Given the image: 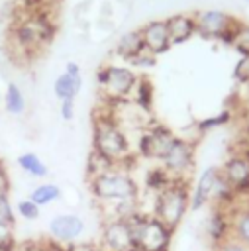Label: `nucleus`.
<instances>
[{
    "instance_id": "9",
    "label": "nucleus",
    "mask_w": 249,
    "mask_h": 251,
    "mask_svg": "<svg viewBox=\"0 0 249 251\" xmlns=\"http://www.w3.org/2000/svg\"><path fill=\"white\" fill-rule=\"evenodd\" d=\"M100 247L106 251H131L133 235L125 220H104L100 231Z\"/></svg>"
},
{
    "instance_id": "13",
    "label": "nucleus",
    "mask_w": 249,
    "mask_h": 251,
    "mask_svg": "<svg viewBox=\"0 0 249 251\" xmlns=\"http://www.w3.org/2000/svg\"><path fill=\"white\" fill-rule=\"evenodd\" d=\"M141 31V37H143V45L149 53H153L155 57L157 55H163L171 49V41H169V33H167V25H165V20H153V22H147L145 25L139 27Z\"/></svg>"
},
{
    "instance_id": "24",
    "label": "nucleus",
    "mask_w": 249,
    "mask_h": 251,
    "mask_svg": "<svg viewBox=\"0 0 249 251\" xmlns=\"http://www.w3.org/2000/svg\"><path fill=\"white\" fill-rule=\"evenodd\" d=\"M27 198L33 200L39 208L41 206H49V204H53L55 200L61 198V188L55 182H43V184H37Z\"/></svg>"
},
{
    "instance_id": "6",
    "label": "nucleus",
    "mask_w": 249,
    "mask_h": 251,
    "mask_svg": "<svg viewBox=\"0 0 249 251\" xmlns=\"http://www.w3.org/2000/svg\"><path fill=\"white\" fill-rule=\"evenodd\" d=\"M137 76L139 75H135V71L131 67L110 63V65H104L98 69L96 82H98L106 102H116V100H125L133 92Z\"/></svg>"
},
{
    "instance_id": "35",
    "label": "nucleus",
    "mask_w": 249,
    "mask_h": 251,
    "mask_svg": "<svg viewBox=\"0 0 249 251\" xmlns=\"http://www.w3.org/2000/svg\"><path fill=\"white\" fill-rule=\"evenodd\" d=\"M41 251H67V247L61 245V243H57V241H47V243H43V249Z\"/></svg>"
},
{
    "instance_id": "32",
    "label": "nucleus",
    "mask_w": 249,
    "mask_h": 251,
    "mask_svg": "<svg viewBox=\"0 0 249 251\" xmlns=\"http://www.w3.org/2000/svg\"><path fill=\"white\" fill-rule=\"evenodd\" d=\"M59 112H61V118L65 122H71L75 118V100H61Z\"/></svg>"
},
{
    "instance_id": "29",
    "label": "nucleus",
    "mask_w": 249,
    "mask_h": 251,
    "mask_svg": "<svg viewBox=\"0 0 249 251\" xmlns=\"http://www.w3.org/2000/svg\"><path fill=\"white\" fill-rule=\"evenodd\" d=\"M233 47L237 49L239 55H249V25H241L235 39H233Z\"/></svg>"
},
{
    "instance_id": "23",
    "label": "nucleus",
    "mask_w": 249,
    "mask_h": 251,
    "mask_svg": "<svg viewBox=\"0 0 249 251\" xmlns=\"http://www.w3.org/2000/svg\"><path fill=\"white\" fill-rule=\"evenodd\" d=\"M4 108L12 116H22L25 112V96L22 88L16 82H8L6 92H4Z\"/></svg>"
},
{
    "instance_id": "25",
    "label": "nucleus",
    "mask_w": 249,
    "mask_h": 251,
    "mask_svg": "<svg viewBox=\"0 0 249 251\" xmlns=\"http://www.w3.org/2000/svg\"><path fill=\"white\" fill-rule=\"evenodd\" d=\"M114 167H116V165H114L110 159H106L104 155H100L98 151L92 149V151L88 153V157H86V180L96 178V176H100V175L112 171Z\"/></svg>"
},
{
    "instance_id": "15",
    "label": "nucleus",
    "mask_w": 249,
    "mask_h": 251,
    "mask_svg": "<svg viewBox=\"0 0 249 251\" xmlns=\"http://www.w3.org/2000/svg\"><path fill=\"white\" fill-rule=\"evenodd\" d=\"M206 235L214 247L227 241L231 237V212L225 208L214 206V210L206 222Z\"/></svg>"
},
{
    "instance_id": "34",
    "label": "nucleus",
    "mask_w": 249,
    "mask_h": 251,
    "mask_svg": "<svg viewBox=\"0 0 249 251\" xmlns=\"http://www.w3.org/2000/svg\"><path fill=\"white\" fill-rule=\"evenodd\" d=\"M8 190H10V178H8V173L0 161V194H8Z\"/></svg>"
},
{
    "instance_id": "3",
    "label": "nucleus",
    "mask_w": 249,
    "mask_h": 251,
    "mask_svg": "<svg viewBox=\"0 0 249 251\" xmlns=\"http://www.w3.org/2000/svg\"><path fill=\"white\" fill-rule=\"evenodd\" d=\"M131 227L133 245L141 251H169L173 229L167 227L161 220H157L153 214L137 212L131 218L125 220Z\"/></svg>"
},
{
    "instance_id": "26",
    "label": "nucleus",
    "mask_w": 249,
    "mask_h": 251,
    "mask_svg": "<svg viewBox=\"0 0 249 251\" xmlns=\"http://www.w3.org/2000/svg\"><path fill=\"white\" fill-rule=\"evenodd\" d=\"M231 118H233V116H231V110H229V108H224L220 114L196 122V129H198L200 133H206V131H210V129H216V127H222V126L229 124Z\"/></svg>"
},
{
    "instance_id": "11",
    "label": "nucleus",
    "mask_w": 249,
    "mask_h": 251,
    "mask_svg": "<svg viewBox=\"0 0 249 251\" xmlns=\"http://www.w3.org/2000/svg\"><path fill=\"white\" fill-rule=\"evenodd\" d=\"M222 176L231 184V188L239 196H249V157L241 153H233L224 167H220Z\"/></svg>"
},
{
    "instance_id": "12",
    "label": "nucleus",
    "mask_w": 249,
    "mask_h": 251,
    "mask_svg": "<svg viewBox=\"0 0 249 251\" xmlns=\"http://www.w3.org/2000/svg\"><path fill=\"white\" fill-rule=\"evenodd\" d=\"M194 20H196V33H200L206 39H220L237 18L222 10H204L196 14Z\"/></svg>"
},
{
    "instance_id": "39",
    "label": "nucleus",
    "mask_w": 249,
    "mask_h": 251,
    "mask_svg": "<svg viewBox=\"0 0 249 251\" xmlns=\"http://www.w3.org/2000/svg\"><path fill=\"white\" fill-rule=\"evenodd\" d=\"M247 2H249V0H247Z\"/></svg>"
},
{
    "instance_id": "20",
    "label": "nucleus",
    "mask_w": 249,
    "mask_h": 251,
    "mask_svg": "<svg viewBox=\"0 0 249 251\" xmlns=\"http://www.w3.org/2000/svg\"><path fill=\"white\" fill-rule=\"evenodd\" d=\"M16 163H18V167H20L25 175H29V176H33V178H45V176L49 175L47 165L41 161V157H39L37 153H31V151L22 153V155L16 159Z\"/></svg>"
},
{
    "instance_id": "37",
    "label": "nucleus",
    "mask_w": 249,
    "mask_h": 251,
    "mask_svg": "<svg viewBox=\"0 0 249 251\" xmlns=\"http://www.w3.org/2000/svg\"><path fill=\"white\" fill-rule=\"evenodd\" d=\"M131 251H141V249H137V247H133V249H131Z\"/></svg>"
},
{
    "instance_id": "7",
    "label": "nucleus",
    "mask_w": 249,
    "mask_h": 251,
    "mask_svg": "<svg viewBox=\"0 0 249 251\" xmlns=\"http://www.w3.org/2000/svg\"><path fill=\"white\" fill-rule=\"evenodd\" d=\"M176 135L165 126V124H151L139 131L137 137V155L141 159H153V161H163L171 145L174 143Z\"/></svg>"
},
{
    "instance_id": "14",
    "label": "nucleus",
    "mask_w": 249,
    "mask_h": 251,
    "mask_svg": "<svg viewBox=\"0 0 249 251\" xmlns=\"http://www.w3.org/2000/svg\"><path fill=\"white\" fill-rule=\"evenodd\" d=\"M218 176H220V167H208V169H204V173L196 180L194 190L190 192V206H188V210H194L196 212V210H202L208 202H212V194H214Z\"/></svg>"
},
{
    "instance_id": "16",
    "label": "nucleus",
    "mask_w": 249,
    "mask_h": 251,
    "mask_svg": "<svg viewBox=\"0 0 249 251\" xmlns=\"http://www.w3.org/2000/svg\"><path fill=\"white\" fill-rule=\"evenodd\" d=\"M165 25H167L171 47L186 43L196 33V20L190 14H173L169 18H165Z\"/></svg>"
},
{
    "instance_id": "21",
    "label": "nucleus",
    "mask_w": 249,
    "mask_h": 251,
    "mask_svg": "<svg viewBox=\"0 0 249 251\" xmlns=\"http://www.w3.org/2000/svg\"><path fill=\"white\" fill-rule=\"evenodd\" d=\"M231 237L249 247V208L231 210Z\"/></svg>"
},
{
    "instance_id": "31",
    "label": "nucleus",
    "mask_w": 249,
    "mask_h": 251,
    "mask_svg": "<svg viewBox=\"0 0 249 251\" xmlns=\"http://www.w3.org/2000/svg\"><path fill=\"white\" fill-rule=\"evenodd\" d=\"M214 249H216V251H247V247H245L243 243H239V241H235L233 237H229L227 241H224V243H220V245H216Z\"/></svg>"
},
{
    "instance_id": "1",
    "label": "nucleus",
    "mask_w": 249,
    "mask_h": 251,
    "mask_svg": "<svg viewBox=\"0 0 249 251\" xmlns=\"http://www.w3.org/2000/svg\"><path fill=\"white\" fill-rule=\"evenodd\" d=\"M92 149L124 171H127V161L133 159L127 133L114 120L112 108H98L92 114Z\"/></svg>"
},
{
    "instance_id": "28",
    "label": "nucleus",
    "mask_w": 249,
    "mask_h": 251,
    "mask_svg": "<svg viewBox=\"0 0 249 251\" xmlns=\"http://www.w3.org/2000/svg\"><path fill=\"white\" fill-rule=\"evenodd\" d=\"M233 78L241 84H249V55H241L233 69Z\"/></svg>"
},
{
    "instance_id": "19",
    "label": "nucleus",
    "mask_w": 249,
    "mask_h": 251,
    "mask_svg": "<svg viewBox=\"0 0 249 251\" xmlns=\"http://www.w3.org/2000/svg\"><path fill=\"white\" fill-rule=\"evenodd\" d=\"M133 102L139 108V112L143 114H151L153 112V102H155V86L151 82V78L147 75L137 76L135 88H133Z\"/></svg>"
},
{
    "instance_id": "22",
    "label": "nucleus",
    "mask_w": 249,
    "mask_h": 251,
    "mask_svg": "<svg viewBox=\"0 0 249 251\" xmlns=\"http://www.w3.org/2000/svg\"><path fill=\"white\" fill-rule=\"evenodd\" d=\"M174 178L167 173V169L163 165H157V167H151L147 169L145 173V188L153 194H159L161 190H165Z\"/></svg>"
},
{
    "instance_id": "33",
    "label": "nucleus",
    "mask_w": 249,
    "mask_h": 251,
    "mask_svg": "<svg viewBox=\"0 0 249 251\" xmlns=\"http://www.w3.org/2000/svg\"><path fill=\"white\" fill-rule=\"evenodd\" d=\"M12 239H14V224H8V222L0 220V243L12 241Z\"/></svg>"
},
{
    "instance_id": "10",
    "label": "nucleus",
    "mask_w": 249,
    "mask_h": 251,
    "mask_svg": "<svg viewBox=\"0 0 249 251\" xmlns=\"http://www.w3.org/2000/svg\"><path fill=\"white\" fill-rule=\"evenodd\" d=\"M86 231V222L78 214H57L49 222V235L61 245L75 243Z\"/></svg>"
},
{
    "instance_id": "17",
    "label": "nucleus",
    "mask_w": 249,
    "mask_h": 251,
    "mask_svg": "<svg viewBox=\"0 0 249 251\" xmlns=\"http://www.w3.org/2000/svg\"><path fill=\"white\" fill-rule=\"evenodd\" d=\"M114 51L125 63H129L133 57H137L141 51H145V45H143V37H141L139 27L137 29H131V31H125L124 35H120V39L116 41V49Z\"/></svg>"
},
{
    "instance_id": "4",
    "label": "nucleus",
    "mask_w": 249,
    "mask_h": 251,
    "mask_svg": "<svg viewBox=\"0 0 249 251\" xmlns=\"http://www.w3.org/2000/svg\"><path fill=\"white\" fill-rule=\"evenodd\" d=\"M90 194L96 198V202H116V200H129L139 198V186L135 178L129 175V171H124L120 167H114L112 171L90 178L88 180Z\"/></svg>"
},
{
    "instance_id": "38",
    "label": "nucleus",
    "mask_w": 249,
    "mask_h": 251,
    "mask_svg": "<svg viewBox=\"0 0 249 251\" xmlns=\"http://www.w3.org/2000/svg\"><path fill=\"white\" fill-rule=\"evenodd\" d=\"M100 251H106V249H102V247H100Z\"/></svg>"
},
{
    "instance_id": "18",
    "label": "nucleus",
    "mask_w": 249,
    "mask_h": 251,
    "mask_svg": "<svg viewBox=\"0 0 249 251\" xmlns=\"http://www.w3.org/2000/svg\"><path fill=\"white\" fill-rule=\"evenodd\" d=\"M80 88H82V75H69L67 71H63L53 82V92L59 100H75Z\"/></svg>"
},
{
    "instance_id": "30",
    "label": "nucleus",
    "mask_w": 249,
    "mask_h": 251,
    "mask_svg": "<svg viewBox=\"0 0 249 251\" xmlns=\"http://www.w3.org/2000/svg\"><path fill=\"white\" fill-rule=\"evenodd\" d=\"M129 65L135 67V69H151V67L157 65V57L145 49V51H141L137 57H133V59L129 61Z\"/></svg>"
},
{
    "instance_id": "2",
    "label": "nucleus",
    "mask_w": 249,
    "mask_h": 251,
    "mask_svg": "<svg viewBox=\"0 0 249 251\" xmlns=\"http://www.w3.org/2000/svg\"><path fill=\"white\" fill-rule=\"evenodd\" d=\"M188 206H190L188 180L186 178H174L165 190L155 194L153 216L174 231L178 227V224L182 222Z\"/></svg>"
},
{
    "instance_id": "5",
    "label": "nucleus",
    "mask_w": 249,
    "mask_h": 251,
    "mask_svg": "<svg viewBox=\"0 0 249 251\" xmlns=\"http://www.w3.org/2000/svg\"><path fill=\"white\" fill-rule=\"evenodd\" d=\"M55 33L57 25L49 20V14H27L12 29V35L16 39L14 43L25 53H33L49 45L55 39Z\"/></svg>"
},
{
    "instance_id": "36",
    "label": "nucleus",
    "mask_w": 249,
    "mask_h": 251,
    "mask_svg": "<svg viewBox=\"0 0 249 251\" xmlns=\"http://www.w3.org/2000/svg\"><path fill=\"white\" fill-rule=\"evenodd\" d=\"M0 251H16V241H4L0 243Z\"/></svg>"
},
{
    "instance_id": "27",
    "label": "nucleus",
    "mask_w": 249,
    "mask_h": 251,
    "mask_svg": "<svg viewBox=\"0 0 249 251\" xmlns=\"http://www.w3.org/2000/svg\"><path fill=\"white\" fill-rule=\"evenodd\" d=\"M16 212H18L20 218H24V220H27V222H33V220L39 218L41 208H39L33 200L24 198V200H18V202H16Z\"/></svg>"
},
{
    "instance_id": "8",
    "label": "nucleus",
    "mask_w": 249,
    "mask_h": 251,
    "mask_svg": "<svg viewBox=\"0 0 249 251\" xmlns=\"http://www.w3.org/2000/svg\"><path fill=\"white\" fill-rule=\"evenodd\" d=\"M161 165L167 169V173L173 178L188 180L190 169L194 165V143L184 137H176L174 143L171 145V149L167 151V155L163 157Z\"/></svg>"
}]
</instances>
